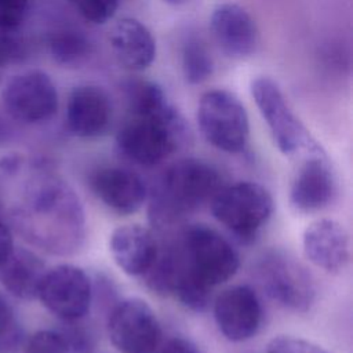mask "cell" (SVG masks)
I'll return each mask as SVG.
<instances>
[{
    "mask_svg": "<svg viewBox=\"0 0 353 353\" xmlns=\"http://www.w3.org/2000/svg\"><path fill=\"white\" fill-rule=\"evenodd\" d=\"M222 188L219 171L210 163L186 157L172 163L149 197V221L157 229L171 228L210 203Z\"/></svg>",
    "mask_w": 353,
    "mask_h": 353,
    "instance_id": "obj_1",
    "label": "cell"
},
{
    "mask_svg": "<svg viewBox=\"0 0 353 353\" xmlns=\"http://www.w3.org/2000/svg\"><path fill=\"white\" fill-rule=\"evenodd\" d=\"M189 141V124L168 97L146 113L132 114L116 135L120 154L141 167L160 164Z\"/></svg>",
    "mask_w": 353,
    "mask_h": 353,
    "instance_id": "obj_2",
    "label": "cell"
},
{
    "mask_svg": "<svg viewBox=\"0 0 353 353\" xmlns=\"http://www.w3.org/2000/svg\"><path fill=\"white\" fill-rule=\"evenodd\" d=\"M210 205L214 218L241 243L255 240L274 210L270 192L250 181L222 186Z\"/></svg>",
    "mask_w": 353,
    "mask_h": 353,
    "instance_id": "obj_3",
    "label": "cell"
},
{
    "mask_svg": "<svg viewBox=\"0 0 353 353\" xmlns=\"http://www.w3.org/2000/svg\"><path fill=\"white\" fill-rule=\"evenodd\" d=\"M196 120L203 138L218 150L236 154L247 148L250 120L244 105L233 92H204L197 105Z\"/></svg>",
    "mask_w": 353,
    "mask_h": 353,
    "instance_id": "obj_4",
    "label": "cell"
},
{
    "mask_svg": "<svg viewBox=\"0 0 353 353\" xmlns=\"http://www.w3.org/2000/svg\"><path fill=\"white\" fill-rule=\"evenodd\" d=\"M250 91L274 145L283 154L294 156L320 148L290 108L280 85L272 77H255L251 81Z\"/></svg>",
    "mask_w": 353,
    "mask_h": 353,
    "instance_id": "obj_5",
    "label": "cell"
},
{
    "mask_svg": "<svg viewBox=\"0 0 353 353\" xmlns=\"http://www.w3.org/2000/svg\"><path fill=\"white\" fill-rule=\"evenodd\" d=\"M256 276L266 294L292 312H307L316 299L309 270L283 251H268L256 263Z\"/></svg>",
    "mask_w": 353,
    "mask_h": 353,
    "instance_id": "obj_6",
    "label": "cell"
},
{
    "mask_svg": "<svg viewBox=\"0 0 353 353\" xmlns=\"http://www.w3.org/2000/svg\"><path fill=\"white\" fill-rule=\"evenodd\" d=\"M108 336L119 353H157L161 345L160 321L141 298L117 302L108 317Z\"/></svg>",
    "mask_w": 353,
    "mask_h": 353,
    "instance_id": "obj_7",
    "label": "cell"
},
{
    "mask_svg": "<svg viewBox=\"0 0 353 353\" xmlns=\"http://www.w3.org/2000/svg\"><path fill=\"white\" fill-rule=\"evenodd\" d=\"M37 298L61 321L83 320L92 302L91 280L79 266L58 265L46 270Z\"/></svg>",
    "mask_w": 353,
    "mask_h": 353,
    "instance_id": "obj_8",
    "label": "cell"
},
{
    "mask_svg": "<svg viewBox=\"0 0 353 353\" xmlns=\"http://www.w3.org/2000/svg\"><path fill=\"white\" fill-rule=\"evenodd\" d=\"M8 114L22 123H41L58 109V91L51 77L40 70H30L12 77L1 94Z\"/></svg>",
    "mask_w": 353,
    "mask_h": 353,
    "instance_id": "obj_9",
    "label": "cell"
},
{
    "mask_svg": "<svg viewBox=\"0 0 353 353\" xmlns=\"http://www.w3.org/2000/svg\"><path fill=\"white\" fill-rule=\"evenodd\" d=\"M305 154L292 176L288 201L295 212L312 215L332 203L336 194V179L321 148Z\"/></svg>",
    "mask_w": 353,
    "mask_h": 353,
    "instance_id": "obj_10",
    "label": "cell"
},
{
    "mask_svg": "<svg viewBox=\"0 0 353 353\" xmlns=\"http://www.w3.org/2000/svg\"><path fill=\"white\" fill-rule=\"evenodd\" d=\"M212 313L219 332L230 342H245L254 338L263 319L258 294L245 284L221 291L214 301Z\"/></svg>",
    "mask_w": 353,
    "mask_h": 353,
    "instance_id": "obj_11",
    "label": "cell"
},
{
    "mask_svg": "<svg viewBox=\"0 0 353 353\" xmlns=\"http://www.w3.org/2000/svg\"><path fill=\"white\" fill-rule=\"evenodd\" d=\"M113 117L108 92L95 84L76 87L66 103V125L77 138L95 139L105 135Z\"/></svg>",
    "mask_w": 353,
    "mask_h": 353,
    "instance_id": "obj_12",
    "label": "cell"
},
{
    "mask_svg": "<svg viewBox=\"0 0 353 353\" xmlns=\"http://www.w3.org/2000/svg\"><path fill=\"white\" fill-rule=\"evenodd\" d=\"M95 197L120 215L139 211L149 197L148 186L142 176L123 167H103L97 170L90 179Z\"/></svg>",
    "mask_w": 353,
    "mask_h": 353,
    "instance_id": "obj_13",
    "label": "cell"
},
{
    "mask_svg": "<svg viewBox=\"0 0 353 353\" xmlns=\"http://www.w3.org/2000/svg\"><path fill=\"white\" fill-rule=\"evenodd\" d=\"M212 36L219 48L232 58L251 57L259 43V32L251 14L236 3L218 4L210 18Z\"/></svg>",
    "mask_w": 353,
    "mask_h": 353,
    "instance_id": "obj_14",
    "label": "cell"
},
{
    "mask_svg": "<svg viewBox=\"0 0 353 353\" xmlns=\"http://www.w3.org/2000/svg\"><path fill=\"white\" fill-rule=\"evenodd\" d=\"M302 247L306 259L327 273L342 272L350 259V239L342 223L321 218L303 232Z\"/></svg>",
    "mask_w": 353,
    "mask_h": 353,
    "instance_id": "obj_15",
    "label": "cell"
},
{
    "mask_svg": "<svg viewBox=\"0 0 353 353\" xmlns=\"http://www.w3.org/2000/svg\"><path fill=\"white\" fill-rule=\"evenodd\" d=\"M109 251L119 269L128 276L138 277L149 273L160 248L150 229L131 223L121 225L112 232Z\"/></svg>",
    "mask_w": 353,
    "mask_h": 353,
    "instance_id": "obj_16",
    "label": "cell"
},
{
    "mask_svg": "<svg viewBox=\"0 0 353 353\" xmlns=\"http://www.w3.org/2000/svg\"><path fill=\"white\" fill-rule=\"evenodd\" d=\"M109 40L119 62L130 70H145L156 58V40L152 32L135 18L120 19L112 28Z\"/></svg>",
    "mask_w": 353,
    "mask_h": 353,
    "instance_id": "obj_17",
    "label": "cell"
},
{
    "mask_svg": "<svg viewBox=\"0 0 353 353\" xmlns=\"http://www.w3.org/2000/svg\"><path fill=\"white\" fill-rule=\"evenodd\" d=\"M44 273L43 261L22 248H14L8 259L0 265V281L14 296L21 299L37 298Z\"/></svg>",
    "mask_w": 353,
    "mask_h": 353,
    "instance_id": "obj_18",
    "label": "cell"
},
{
    "mask_svg": "<svg viewBox=\"0 0 353 353\" xmlns=\"http://www.w3.org/2000/svg\"><path fill=\"white\" fill-rule=\"evenodd\" d=\"M50 52L52 58L65 66H77L91 54L90 39L77 29H61L50 37Z\"/></svg>",
    "mask_w": 353,
    "mask_h": 353,
    "instance_id": "obj_19",
    "label": "cell"
},
{
    "mask_svg": "<svg viewBox=\"0 0 353 353\" xmlns=\"http://www.w3.org/2000/svg\"><path fill=\"white\" fill-rule=\"evenodd\" d=\"M181 65L189 84H201L214 73V58L205 43L197 36H189L183 41Z\"/></svg>",
    "mask_w": 353,
    "mask_h": 353,
    "instance_id": "obj_20",
    "label": "cell"
},
{
    "mask_svg": "<svg viewBox=\"0 0 353 353\" xmlns=\"http://www.w3.org/2000/svg\"><path fill=\"white\" fill-rule=\"evenodd\" d=\"M58 332L65 339L70 353H92L95 350V334L81 324V320L63 321V328Z\"/></svg>",
    "mask_w": 353,
    "mask_h": 353,
    "instance_id": "obj_21",
    "label": "cell"
},
{
    "mask_svg": "<svg viewBox=\"0 0 353 353\" xmlns=\"http://www.w3.org/2000/svg\"><path fill=\"white\" fill-rule=\"evenodd\" d=\"M73 8L88 22L103 25L110 21L120 6V0H69Z\"/></svg>",
    "mask_w": 353,
    "mask_h": 353,
    "instance_id": "obj_22",
    "label": "cell"
},
{
    "mask_svg": "<svg viewBox=\"0 0 353 353\" xmlns=\"http://www.w3.org/2000/svg\"><path fill=\"white\" fill-rule=\"evenodd\" d=\"M25 353H70V350L58 331L40 330L28 341Z\"/></svg>",
    "mask_w": 353,
    "mask_h": 353,
    "instance_id": "obj_23",
    "label": "cell"
},
{
    "mask_svg": "<svg viewBox=\"0 0 353 353\" xmlns=\"http://www.w3.org/2000/svg\"><path fill=\"white\" fill-rule=\"evenodd\" d=\"M266 353H328L320 345L290 335H280L270 339Z\"/></svg>",
    "mask_w": 353,
    "mask_h": 353,
    "instance_id": "obj_24",
    "label": "cell"
},
{
    "mask_svg": "<svg viewBox=\"0 0 353 353\" xmlns=\"http://www.w3.org/2000/svg\"><path fill=\"white\" fill-rule=\"evenodd\" d=\"M29 0H0V30H14L26 14Z\"/></svg>",
    "mask_w": 353,
    "mask_h": 353,
    "instance_id": "obj_25",
    "label": "cell"
},
{
    "mask_svg": "<svg viewBox=\"0 0 353 353\" xmlns=\"http://www.w3.org/2000/svg\"><path fill=\"white\" fill-rule=\"evenodd\" d=\"M23 51L21 43L10 36L0 34V83L3 80L4 72L11 62H15L22 57Z\"/></svg>",
    "mask_w": 353,
    "mask_h": 353,
    "instance_id": "obj_26",
    "label": "cell"
},
{
    "mask_svg": "<svg viewBox=\"0 0 353 353\" xmlns=\"http://www.w3.org/2000/svg\"><path fill=\"white\" fill-rule=\"evenodd\" d=\"M157 353H201L199 346L183 336H172L160 345Z\"/></svg>",
    "mask_w": 353,
    "mask_h": 353,
    "instance_id": "obj_27",
    "label": "cell"
},
{
    "mask_svg": "<svg viewBox=\"0 0 353 353\" xmlns=\"http://www.w3.org/2000/svg\"><path fill=\"white\" fill-rule=\"evenodd\" d=\"M14 251V240L10 229L0 221V265H3Z\"/></svg>",
    "mask_w": 353,
    "mask_h": 353,
    "instance_id": "obj_28",
    "label": "cell"
},
{
    "mask_svg": "<svg viewBox=\"0 0 353 353\" xmlns=\"http://www.w3.org/2000/svg\"><path fill=\"white\" fill-rule=\"evenodd\" d=\"M12 320V312L4 298L0 295V335L7 330Z\"/></svg>",
    "mask_w": 353,
    "mask_h": 353,
    "instance_id": "obj_29",
    "label": "cell"
},
{
    "mask_svg": "<svg viewBox=\"0 0 353 353\" xmlns=\"http://www.w3.org/2000/svg\"><path fill=\"white\" fill-rule=\"evenodd\" d=\"M163 1L170 6H182V4H186L189 0H163Z\"/></svg>",
    "mask_w": 353,
    "mask_h": 353,
    "instance_id": "obj_30",
    "label": "cell"
}]
</instances>
